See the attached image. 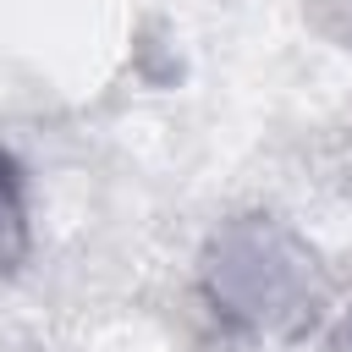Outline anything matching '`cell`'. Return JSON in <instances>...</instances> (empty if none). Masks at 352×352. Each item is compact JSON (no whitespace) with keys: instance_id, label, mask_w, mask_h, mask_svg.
<instances>
[{"instance_id":"6da1fadb","label":"cell","mask_w":352,"mask_h":352,"mask_svg":"<svg viewBox=\"0 0 352 352\" xmlns=\"http://www.w3.org/2000/svg\"><path fill=\"white\" fill-rule=\"evenodd\" d=\"M204 297L253 336H297L319 308V264L280 220L242 214L204 253Z\"/></svg>"},{"instance_id":"7a4b0ae2","label":"cell","mask_w":352,"mask_h":352,"mask_svg":"<svg viewBox=\"0 0 352 352\" xmlns=\"http://www.w3.org/2000/svg\"><path fill=\"white\" fill-rule=\"evenodd\" d=\"M28 258V187L22 165L0 148V275Z\"/></svg>"},{"instance_id":"3957f363","label":"cell","mask_w":352,"mask_h":352,"mask_svg":"<svg viewBox=\"0 0 352 352\" xmlns=\"http://www.w3.org/2000/svg\"><path fill=\"white\" fill-rule=\"evenodd\" d=\"M330 352H352V308L341 314V324H336V336H330Z\"/></svg>"}]
</instances>
